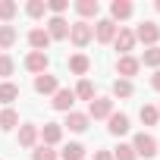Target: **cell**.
I'll return each mask as SVG.
<instances>
[{
	"mask_svg": "<svg viewBox=\"0 0 160 160\" xmlns=\"http://www.w3.org/2000/svg\"><path fill=\"white\" fill-rule=\"evenodd\" d=\"M69 41H72L78 50L88 47V44L94 41V28H91V22H82V19L72 22V25H69Z\"/></svg>",
	"mask_w": 160,
	"mask_h": 160,
	"instance_id": "1",
	"label": "cell"
},
{
	"mask_svg": "<svg viewBox=\"0 0 160 160\" xmlns=\"http://www.w3.org/2000/svg\"><path fill=\"white\" fill-rule=\"evenodd\" d=\"M132 151H135V157H154L160 151V144H157V138L151 132H138L132 138Z\"/></svg>",
	"mask_w": 160,
	"mask_h": 160,
	"instance_id": "2",
	"label": "cell"
},
{
	"mask_svg": "<svg viewBox=\"0 0 160 160\" xmlns=\"http://www.w3.org/2000/svg\"><path fill=\"white\" fill-rule=\"evenodd\" d=\"M91 28H94V41H101V44H113V38H116V32H119V25H116L110 16L98 19Z\"/></svg>",
	"mask_w": 160,
	"mask_h": 160,
	"instance_id": "3",
	"label": "cell"
},
{
	"mask_svg": "<svg viewBox=\"0 0 160 160\" xmlns=\"http://www.w3.org/2000/svg\"><path fill=\"white\" fill-rule=\"evenodd\" d=\"M135 41H141L144 47H157V41H160V25L151 22V19H144V22L135 28Z\"/></svg>",
	"mask_w": 160,
	"mask_h": 160,
	"instance_id": "4",
	"label": "cell"
},
{
	"mask_svg": "<svg viewBox=\"0 0 160 160\" xmlns=\"http://www.w3.org/2000/svg\"><path fill=\"white\" fill-rule=\"evenodd\" d=\"M135 44H138V41H135V32L119 25V32H116V38H113V47L119 50V57H129V53L135 50Z\"/></svg>",
	"mask_w": 160,
	"mask_h": 160,
	"instance_id": "5",
	"label": "cell"
},
{
	"mask_svg": "<svg viewBox=\"0 0 160 160\" xmlns=\"http://www.w3.org/2000/svg\"><path fill=\"white\" fill-rule=\"evenodd\" d=\"M113 116V98H94L88 104V119H110Z\"/></svg>",
	"mask_w": 160,
	"mask_h": 160,
	"instance_id": "6",
	"label": "cell"
},
{
	"mask_svg": "<svg viewBox=\"0 0 160 160\" xmlns=\"http://www.w3.org/2000/svg\"><path fill=\"white\" fill-rule=\"evenodd\" d=\"M41 141V126L35 122H19V144L22 148H38Z\"/></svg>",
	"mask_w": 160,
	"mask_h": 160,
	"instance_id": "7",
	"label": "cell"
},
{
	"mask_svg": "<svg viewBox=\"0 0 160 160\" xmlns=\"http://www.w3.org/2000/svg\"><path fill=\"white\" fill-rule=\"evenodd\" d=\"M60 126H63V129H69V132H75V135H82V132H88L91 119H88V113L72 110V113H66V122H60Z\"/></svg>",
	"mask_w": 160,
	"mask_h": 160,
	"instance_id": "8",
	"label": "cell"
},
{
	"mask_svg": "<svg viewBox=\"0 0 160 160\" xmlns=\"http://www.w3.org/2000/svg\"><path fill=\"white\" fill-rule=\"evenodd\" d=\"M44 32L50 35V41H66V38H69V22H66L63 16H50Z\"/></svg>",
	"mask_w": 160,
	"mask_h": 160,
	"instance_id": "9",
	"label": "cell"
},
{
	"mask_svg": "<svg viewBox=\"0 0 160 160\" xmlns=\"http://www.w3.org/2000/svg\"><path fill=\"white\" fill-rule=\"evenodd\" d=\"M138 69H141V63H138V57H119L116 60V75L119 78H129V82H132V75H138Z\"/></svg>",
	"mask_w": 160,
	"mask_h": 160,
	"instance_id": "10",
	"label": "cell"
},
{
	"mask_svg": "<svg viewBox=\"0 0 160 160\" xmlns=\"http://www.w3.org/2000/svg\"><path fill=\"white\" fill-rule=\"evenodd\" d=\"M50 107L60 110V113H72V107H75V94H72V88H60V91L53 94Z\"/></svg>",
	"mask_w": 160,
	"mask_h": 160,
	"instance_id": "11",
	"label": "cell"
},
{
	"mask_svg": "<svg viewBox=\"0 0 160 160\" xmlns=\"http://www.w3.org/2000/svg\"><path fill=\"white\" fill-rule=\"evenodd\" d=\"M60 141H63V126H60V122H44V126H41V144L57 148Z\"/></svg>",
	"mask_w": 160,
	"mask_h": 160,
	"instance_id": "12",
	"label": "cell"
},
{
	"mask_svg": "<svg viewBox=\"0 0 160 160\" xmlns=\"http://www.w3.org/2000/svg\"><path fill=\"white\" fill-rule=\"evenodd\" d=\"M35 91L38 94H57L60 91V78L57 75H50V72H44V75H35Z\"/></svg>",
	"mask_w": 160,
	"mask_h": 160,
	"instance_id": "13",
	"label": "cell"
},
{
	"mask_svg": "<svg viewBox=\"0 0 160 160\" xmlns=\"http://www.w3.org/2000/svg\"><path fill=\"white\" fill-rule=\"evenodd\" d=\"M47 66H50V57H47V53L32 50V53L25 57V69H28V72H35V75H44V72H47Z\"/></svg>",
	"mask_w": 160,
	"mask_h": 160,
	"instance_id": "14",
	"label": "cell"
},
{
	"mask_svg": "<svg viewBox=\"0 0 160 160\" xmlns=\"http://www.w3.org/2000/svg\"><path fill=\"white\" fill-rule=\"evenodd\" d=\"M129 129H132V122H129V116H126V113H116V110H113V116L107 119V132L119 138V135H126Z\"/></svg>",
	"mask_w": 160,
	"mask_h": 160,
	"instance_id": "15",
	"label": "cell"
},
{
	"mask_svg": "<svg viewBox=\"0 0 160 160\" xmlns=\"http://www.w3.org/2000/svg\"><path fill=\"white\" fill-rule=\"evenodd\" d=\"M132 13H135L132 0H113V3H110V19H113V22H126Z\"/></svg>",
	"mask_w": 160,
	"mask_h": 160,
	"instance_id": "16",
	"label": "cell"
},
{
	"mask_svg": "<svg viewBox=\"0 0 160 160\" xmlns=\"http://www.w3.org/2000/svg\"><path fill=\"white\" fill-rule=\"evenodd\" d=\"M75 13L82 16V22L85 19H98L101 16V3L98 0H75Z\"/></svg>",
	"mask_w": 160,
	"mask_h": 160,
	"instance_id": "17",
	"label": "cell"
},
{
	"mask_svg": "<svg viewBox=\"0 0 160 160\" xmlns=\"http://www.w3.org/2000/svg\"><path fill=\"white\" fill-rule=\"evenodd\" d=\"M28 44H32V50L44 53V50L50 47V35H47L44 28H32V32H28Z\"/></svg>",
	"mask_w": 160,
	"mask_h": 160,
	"instance_id": "18",
	"label": "cell"
},
{
	"mask_svg": "<svg viewBox=\"0 0 160 160\" xmlns=\"http://www.w3.org/2000/svg\"><path fill=\"white\" fill-rule=\"evenodd\" d=\"M60 160H85V144H82V141H69V144H63Z\"/></svg>",
	"mask_w": 160,
	"mask_h": 160,
	"instance_id": "19",
	"label": "cell"
},
{
	"mask_svg": "<svg viewBox=\"0 0 160 160\" xmlns=\"http://www.w3.org/2000/svg\"><path fill=\"white\" fill-rule=\"evenodd\" d=\"M88 69H91V60H88L85 53H72V57H69V72H72V75H85Z\"/></svg>",
	"mask_w": 160,
	"mask_h": 160,
	"instance_id": "20",
	"label": "cell"
},
{
	"mask_svg": "<svg viewBox=\"0 0 160 160\" xmlns=\"http://www.w3.org/2000/svg\"><path fill=\"white\" fill-rule=\"evenodd\" d=\"M0 129H3V132L19 129V113H16L13 107H3V110H0Z\"/></svg>",
	"mask_w": 160,
	"mask_h": 160,
	"instance_id": "21",
	"label": "cell"
},
{
	"mask_svg": "<svg viewBox=\"0 0 160 160\" xmlns=\"http://www.w3.org/2000/svg\"><path fill=\"white\" fill-rule=\"evenodd\" d=\"M13 101H19V85H13V82H0V104L10 107Z\"/></svg>",
	"mask_w": 160,
	"mask_h": 160,
	"instance_id": "22",
	"label": "cell"
},
{
	"mask_svg": "<svg viewBox=\"0 0 160 160\" xmlns=\"http://www.w3.org/2000/svg\"><path fill=\"white\" fill-rule=\"evenodd\" d=\"M72 94H75V101H94V85L88 82V78H82V82H78L75 88H72Z\"/></svg>",
	"mask_w": 160,
	"mask_h": 160,
	"instance_id": "23",
	"label": "cell"
},
{
	"mask_svg": "<svg viewBox=\"0 0 160 160\" xmlns=\"http://www.w3.org/2000/svg\"><path fill=\"white\" fill-rule=\"evenodd\" d=\"M138 119H141V126H157V122H160V113H157L154 104H144V107L138 110Z\"/></svg>",
	"mask_w": 160,
	"mask_h": 160,
	"instance_id": "24",
	"label": "cell"
},
{
	"mask_svg": "<svg viewBox=\"0 0 160 160\" xmlns=\"http://www.w3.org/2000/svg\"><path fill=\"white\" fill-rule=\"evenodd\" d=\"M141 66H151V69H160V47H144V53L138 57Z\"/></svg>",
	"mask_w": 160,
	"mask_h": 160,
	"instance_id": "25",
	"label": "cell"
},
{
	"mask_svg": "<svg viewBox=\"0 0 160 160\" xmlns=\"http://www.w3.org/2000/svg\"><path fill=\"white\" fill-rule=\"evenodd\" d=\"M135 94V85L129 82V78H116V82H113V98H132Z\"/></svg>",
	"mask_w": 160,
	"mask_h": 160,
	"instance_id": "26",
	"label": "cell"
},
{
	"mask_svg": "<svg viewBox=\"0 0 160 160\" xmlns=\"http://www.w3.org/2000/svg\"><path fill=\"white\" fill-rule=\"evenodd\" d=\"M16 38H19V35H16L13 25H0V50H10V47L16 44Z\"/></svg>",
	"mask_w": 160,
	"mask_h": 160,
	"instance_id": "27",
	"label": "cell"
},
{
	"mask_svg": "<svg viewBox=\"0 0 160 160\" xmlns=\"http://www.w3.org/2000/svg\"><path fill=\"white\" fill-rule=\"evenodd\" d=\"M13 72H16V60H13L10 53H0V78H3V82H10Z\"/></svg>",
	"mask_w": 160,
	"mask_h": 160,
	"instance_id": "28",
	"label": "cell"
},
{
	"mask_svg": "<svg viewBox=\"0 0 160 160\" xmlns=\"http://www.w3.org/2000/svg\"><path fill=\"white\" fill-rule=\"evenodd\" d=\"M19 13V7L13 3V0H0V22H3V25H10V19Z\"/></svg>",
	"mask_w": 160,
	"mask_h": 160,
	"instance_id": "29",
	"label": "cell"
},
{
	"mask_svg": "<svg viewBox=\"0 0 160 160\" xmlns=\"http://www.w3.org/2000/svg\"><path fill=\"white\" fill-rule=\"evenodd\" d=\"M32 160H60V151H53V148H47V144H38V148L32 151Z\"/></svg>",
	"mask_w": 160,
	"mask_h": 160,
	"instance_id": "30",
	"label": "cell"
},
{
	"mask_svg": "<svg viewBox=\"0 0 160 160\" xmlns=\"http://www.w3.org/2000/svg\"><path fill=\"white\" fill-rule=\"evenodd\" d=\"M25 13H28L32 19H41V16L47 13V0H28V3H25Z\"/></svg>",
	"mask_w": 160,
	"mask_h": 160,
	"instance_id": "31",
	"label": "cell"
},
{
	"mask_svg": "<svg viewBox=\"0 0 160 160\" xmlns=\"http://www.w3.org/2000/svg\"><path fill=\"white\" fill-rule=\"evenodd\" d=\"M113 160H138V157H135L132 144H122L119 141V148H113Z\"/></svg>",
	"mask_w": 160,
	"mask_h": 160,
	"instance_id": "32",
	"label": "cell"
},
{
	"mask_svg": "<svg viewBox=\"0 0 160 160\" xmlns=\"http://www.w3.org/2000/svg\"><path fill=\"white\" fill-rule=\"evenodd\" d=\"M69 10V0H47V13H53V16H63Z\"/></svg>",
	"mask_w": 160,
	"mask_h": 160,
	"instance_id": "33",
	"label": "cell"
},
{
	"mask_svg": "<svg viewBox=\"0 0 160 160\" xmlns=\"http://www.w3.org/2000/svg\"><path fill=\"white\" fill-rule=\"evenodd\" d=\"M94 160H113V151L101 148V151H94Z\"/></svg>",
	"mask_w": 160,
	"mask_h": 160,
	"instance_id": "34",
	"label": "cell"
},
{
	"mask_svg": "<svg viewBox=\"0 0 160 160\" xmlns=\"http://www.w3.org/2000/svg\"><path fill=\"white\" fill-rule=\"evenodd\" d=\"M151 88H154V91H160V69L151 75Z\"/></svg>",
	"mask_w": 160,
	"mask_h": 160,
	"instance_id": "35",
	"label": "cell"
},
{
	"mask_svg": "<svg viewBox=\"0 0 160 160\" xmlns=\"http://www.w3.org/2000/svg\"><path fill=\"white\" fill-rule=\"evenodd\" d=\"M154 10H157V13H160V0H157V3H154Z\"/></svg>",
	"mask_w": 160,
	"mask_h": 160,
	"instance_id": "36",
	"label": "cell"
},
{
	"mask_svg": "<svg viewBox=\"0 0 160 160\" xmlns=\"http://www.w3.org/2000/svg\"><path fill=\"white\" fill-rule=\"evenodd\" d=\"M157 113H160V107H157Z\"/></svg>",
	"mask_w": 160,
	"mask_h": 160,
	"instance_id": "37",
	"label": "cell"
}]
</instances>
